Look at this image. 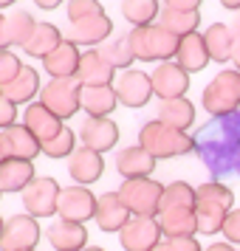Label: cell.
<instances>
[{
  "label": "cell",
  "mask_w": 240,
  "mask_h": 251,
  "mask_svg": "<svg viewBox=\"0 0 240 251\" xmlns=\"http://www.w3.org/2000/svg\"><path fill=\"white\" fill-rule=\"evenodd\" d=\"M235 206V192L223 186L217 181H209V183H201L195 189V223H198V231L201 234H215L220 231L226 215L232 212Z\"/></svg>",
  "instance_id": "cell-1"
},
{
  "label": "cell",
  "mask_w": 240,
  "mask_h": 251,
  "mask_svg": "<svg viewBox=\"0 0 240 251\" xmlns=\"http://www.w3.org/2000/svg\"><path fill=\"white\" fill-rule=\"evenodd\" d=\"M138 147L150 152L153 158H178V155H187L195 150V138H189L184 130H175V127L161 125L159 119L156 122H147L138 133Z\"/></svg>",
  "instance_id": "cell-2"
},
{
  "label": "cell",
  "mask_w": 240,
  "mask_h": 251,
  "mask_svg": "<svg viewBox=\"0 0 240 251\" xmlns=\"http://www.w3.org/2000/svg\"><path fill=\"white\" fill-rule=\"evenodd\" d=\"M127 46L133 51V57L141 62H167L175 57V48H178V37H172L170 31H164L159 23L150 25H133V31L127 34Z\"/></svg>",
  "instance_id": "cell-3"
},
{
  "label": "cell",
  "mask_w": 240,
  "mask_h": 251,
  "mask_svg": "<svg viewBox=\"0 0 240 251\" xmlns=\"http://www.w3.org/2000/svg\"><path fill=\"white\" fill-rule=\"evenodd\" d=\"M204 110L212 116H229L240 107V71H220L204 88Z\"/></svg>",
  "instance_id": "cell-4"
},
{
  "label": "cell",
  "mask_w": 240,
  "mask_h": 251,
  "mask_svg": "<svg viewBox=\"0 0 240 251\" xmlns=\"http://www.w3.org/2000/svg\"><path fill=\"white\" fill-rule=\"evenodd\" d=\"M161 186L153 178H133L119 186V201L125 206L130 217H156L159 215V201H161Z\"/></svg>",
  "instance_id": "cell-5"
},
{
  "label": "cell",
  "mask_w": 240,
  "mask_h": 251,
  "mask_svg": "<svg viewBox=\"0 0 240 251\" xmlns=\"http://www.w3.org/2000/svg\"><path fill=\"white\" fill-rule=\"evenodd\" d=\"M40 96H43L40 104L48 107L59 122L77 116V110H80V82L74 79V76H68V79H51L43 88Z\"/></svg>",
  "instance_id": "cell-6"
},
{
  "label": "cell",
  "mask_w": 240,
  "mask_h": 251,
  "mask_svg": "<svg viewBox=\"0 0 240 251\" xmlns=\"http://www.w3.org/2000/svg\"><path fill=\"white\" fill-rule=\"evenodd\" d=\"M40 223L31 215H14L3 220L0 231V251H28L40 243Z\"/></svg>",
  "instance_id": "cell-7"
},
{
  "label": "cell",
  "mask_w": 240,
  "mask_h": 251,
  "mask_svg": "<svg viewBox=\"0 0 240 251\" xmlns=\"http://www.w3.org/2000/svg\"><path fill=\"white\" fill-rule=\"evenodd\" d=\"M57 195H59V183L54 178H31L28 186L23 189V206H26V215L31 217H51L57 215Z\"/></svg>",
  "instance_id": "cell-8"
},
{
  "label": "cell",
  "mask_w": 240,
  "mask_h": 251,
  "mask_svg": "<svg viewBox=\"0 0 240 251\" xmlns=\"http://www.w3.org/2000/svg\"><path fill=\"white\" fill-rule=\"evenodd\" d=\"M96 209V195L88 186H65L57 195V215L59 220L71 223H88Z\"/></svg>",
  "instance_id": "cell-9"
},
{
  "label": "cell",
  "mask_w": 240,
  "mask_h": 251,
  "mask_svg": "<svg viewBox=\"0 0 240 251\" xmlns=\"http://www.w3.org/2000/svg\"><path fill=\"white\" fill-rule=\"evenodd\" d=\"M161 240V228L156 217H130L119 228V243L125 251H153Z\"/></svg>",
  "instance_id": "cell-10"
},
{
  "label": "cell",
  "mask_w": 240,
  "mask_h": 251,
  "mask_svg": "<svg viewBox=\"0 0 240 251\" xmlns=\"http://www.w3.org/2000/svg\"><path fill=\"white\" fill-rule=\"evenodd\" d=\"M113 31V20L107 14H96V17H85V20H77L65 28L62 40L71 43V46H102L105 40Z\"/></svg>",
  "instance_id": "cell-11"
},
{
  "label": "cell",
  "mask_w": 240,
  "mask_h": 251,
  "mask_svg": "<svg viewBox=\"0 0 240 251\" xmlns=\"http://www.w3.org/2000/svg\"><path fill=\"white\" fill-rule=\"evenodd\" d=\"M150 85H153V93L161 102L164 99H178V96H184L189 91V74L184 68H178L172 59H167L150 74Z\"/></svg>",
  "instance_id": "cell-12"
},
{
  "label": "cell",
  "mask_w": 240,
  "mask_h": 251,
  "mask_svg": "<svg viewBox=\"0 0 240 251\" xmlns=\"http://www.w3.org/2000/svg\"><path fill=\"white\" fill-rule=\"evenodd\" d=\"M80 138H82V147L93 150V152H107V150L116 147L119 141V127H116L113 119H105V116H91L80 130Z\"/></svg>",
  "instance_id": "cell-13"
},
{
  "label": "cell",
  "mask_w": 240,
  "mask_h": 251,
  "mask_svg": "<svg viewBox=\"0 0 240 251\" xmlns=\"http://www.w3.org/2000/svg\"><path fill=\"white\" fill-rule=\"evenodd\" d=\"M116 99L125 107H144L153 99V85L144 71H125L116 82Z\"/></svg>",
  "instance_id": "cell-14"
},
{
  "label": "cell",
  "mask_w": 240,
  "mask_h": 251,
  "mask_svg": "<svg viewBox=\"0 0 240 251\" xmlns=\"http://www.w3.org/2000/svg\"><path fill=\"white\" fill-rule=\"evenodd\" d=\"M68 172L80 186H91V183H96L102 178L105 161L99 152H93L88 147H80V150L74 147V152L68 155Z\"/></svg>",
  "instance_id": "cell-15"
},
{
  "label": "cell",
  "mask_w": 240,
  "mask_h": 251,
  "mask_svg": "<svg viewBox=\"0 0 240 251\" xmlns=\"http://www.w3.org/2000/svg\"><path fill=\"white\" fill-rule=\"evenodd\" d=\"M46 240L54 251H82L88 246V228L85 223H71V220H57L46 228Z\"/></svg>",
  "instance_id": "cell-16"
},
{
  "label": "cell",
  "mask_w": 240,
  "mask_h": 251,
  "mask_svg": "<svg viewBox=\"0 0 240 251\" xmlns=\"http://www.w3.org/2000/svg\"><path fill=\"white\" fill-rule=\"evenodd\" d=\"M116 71L102 62V57L96 51H80V65L74 79L80 82V88H96V85H113Z\"/></svg>",
  "instance_id": "cell-17"
},
{
  "label": "cell",
  "mask_w": 240,
  "mask_h": 251,
  "mask_svg": "<svg viewBox=\"0 0 240 251\" xmlns=\"http://www.w3.org/2000/svg\"><path fill=\"white\" fill-rule=\"evenodd\" d=\"M0 141H3V150L9 158L17 161H34L40 155V141H37L23 125H12L0 133Z\"/></svg>",
  "instance_id": "cell-18"
},
{
  "label": "cell",
  "mask_w": 240,
  "mask_h": 251,
  "mask_svg": "<svg viewBox=\"0 0 240 251\" xmlns=\"http://www.w3.org/2000/svg\"><path fill=\"white\" fill-rule=\"evenodd\" d=\"M23 127L31 133V136L43 144V141H48V138H54L62 130V122H59L57 116L51 113L48 107H43L40 102H34V104H28L26 107V113H23Z\"/></svg>",
  "instance_id": "cell-19"
},
{
  "label": "cell",
  "mask_w": 240,
  "mask_h": 251,
  "mask_svg": "<svg viewBox=\"0 0 240 251\" xmlns=\"http://www.w3.org/2000/svg\"><path fill=\"white\" fill-rule=\"evenodd\" d=\"M93 220L102 231H119L130 220V212H127L119 195L116 192H105L96 198V209H93Z\"/></svg>",
  "instance_id": "cell-20"
},
{
  "label": "cell",
  "mask_w": 240,
  "mask_h": 251,
  "mask_svg": "<svg viewBox=\"0 0 240 251\" xmlns=\"http://www.w3.org/2000/svg\"><path fill=\"white\" fill-rule=\"evenodd\" d=\"M175 65L184 68L187 74H195V71H204L209 65V54H206L204 37L192 31L178 40V48H175Z\"/></svg>",
  "instance_id": "cell-21"
},
{
  "label": "cell",
  "mask_w": 240,
  "mask_h": 251,
  "mask_svg": "<svg viewBox=\"0 0 240 251\" xmlns=\"http://www.w3.org/2000/svg\"><path fill=\"white\" fill-rule=\"evenodd\" d=\"M77 65H80V48L71 46V43H59L51 54L43 57V68L51 79H68L77 74Z\"/></svg>",
  "instance_id": "cell-22"
},
{
  "label": "cell",
  "mask_w": 240,
  "mask_h": 251,
  "mask_svg": "<svg viewBox=\"0 0 240 251\" xmlns=\"http://www.w3.org/2000/svg\"><path fill=\"white\" fill-rule=\"evenodd\" d=\"M116 170L125 181H133V178H150L153 170H156V158L144 152L141 147H127L116 155Z\"/></svg>",
  "instance_id": "cell-23"
},
{
  "label": "cell",
  "mask_w": 240,
  "mask_h": 251,
  "mask_svg": "<svg viewBox=\"0 0 240 251\" xmlns=\"http://www.w3.org/2000/svg\"><path fill=\"white\" fill-rule=\"evenodd\" d=\"M161 228V237H195L198 223H195L192 209H164L156 215Z\"/></svg>",
  "instance_id": "cell-24"
},
{
  "label": "cell",
  "mask_w": 240,
  "mask_h": 251,
  "mask_svg": "<svg viewBox=\"0 0 240 251\" xmlns=\"http://www.w3.org/2000/svg\"><path fill=\"white\" fill-rule=\"evenodd\" d=\"M119 104L113 85H96V88H80V110L88 116H107L113 113V107Z\"/></svg>",
  "instance_id": "cell-25"
},
{
  "label": "cell",
  "mask_w": 240,
  "mask_h": 251,
  "mask_svg": "<svg viewBox=\"0 0 240 251\" xmlns=\"http://www.w3.org/2000/svg\"><path fill=\"white\" fill-rule=\"evenodd\" d=\"M37 93H40V74H37L34 68H28V65H23L20 74H17L9 85H3V88H0V96H3V99H9L12 104L31 102Z\"/></svg>",
  "instance_id": "cell-26"
},
{
  "label": "cell",
  "mask_w": 240,
  "mask_h": 251,
  "mask_svg": "<svg viewBox=\"0 0 240 251\" xmlns=\"http://www.w3.org/2000/svg\"><path fill=\"white\" fill-rule=\"evenodd\" d=\"M159 122L167 127H175V130H189L195 122V104L187 99V96H178V99H164L159 107Z\"/></svg>",
  "instance_id": "cell-27"
},
{
  "label": "cell",
  "mask_w": 240,
  "mask_h": 251,
  "mask_svg": "<svg viewBox=\"0 0 240 251\" xmlns=\"http://www.w3.org/2000/svg\"><path fill=\"white\" fill-rule=\"evenodd\" d=\"M31 178H34V164L31 161L9 158L0 164V192H23Z\"/></svg>",
  "instance_id": "cell-28"
},
{
  "label": "cell",
  "mask_w": 240,
  "mask_h": 251,
  "mask_svg": "<svg viewBox=\"0 0 240 251\" xmlns=\"http://www.w3.org/2000/svg\"><path fill=\"white\" fill-rule=\"evenodd\" d=\"M59 43H62V31H59L57 25L54 23H37L34 31H31V37H28V43L23 46V51L28 54V57L43 59L46 54H51Z\"/></svg>",
  "instance_id": "cell-29"
},
{
  "label": "cell",
  "mask_w": 240,
  "mask_h": 251,
  "mask_svg": "<svg viewBox=\"0 0 240 251\" xmlns=\"http://www.w3.org/2000/svg\"><path fill=\"white\" fill-rule=\"evenodd\" d=\"M201 37H204V46H206L209 59H215L220 65H226L229 59H232V46H235V40H232V31H229L226 23L209 25Z\"/></svg>",
  "instance_id": "cell-30"
},
{
  "label": "cell",
  "mask_w": 240,
  "mask_h": 251,
  "mask_svg": "<svg viewBox=\"0 0 240 251\" xmlns=\"http://www.w3.org/2000/svg\"><path fill=\"white\" fill-rule=\"evenodd\" d=\"M159 25L164 31H170L172 37H187L198 31L201 25V12H175V9H161L159 12Z\"/></svg>",
  "instance_id": "cell-31"
},
{
  "label": "cell",
  "mask_w": 240,
  "mask_h": 251,
  "mask_svg": "<svg viewBox=\"0 0 240 251\" xmlns=\"http://www.w3.org/2000/svg\"><path fill=\"white\" fill-rule=\"evenodd\" d=\"M3 23H6V40H9V46L23 48L26 43H28L31 31H34L37 20H34L28 12L17 9V12H12L9 17H3Z\"/></svg>",
  "instance_id": "cell-32"
},
{
  "label": "cell",
  "mask_w": 240,
  "mask_h": 251,
  "mask_svg": "<svg viewBox=\"0 0 240 251\" xmlns=\"http://www.w3.org/2000/svg\"><path fill=\"white\" fill-rule=\"evenodd\" d=\"M99 57H102V62H107L110 68H130L133 65V51H130V46H127V37H113V40H105L102 48L96 51Z\"/></svg>",
  "instance_id": "cell-33"
},
{
  "label": "cell",
  "mask_w": 240,
  "mask_h": 251,
  "mask_svg": "<svg viewBox=\"0 0 240 251\" xmlns=\"http://www.w3.org/2000/svg\"><path fill=\"white\" fill-rule=\"evenodd\" d=\"M192 206H195V189L189 183L175 181L161 189L159 212H164V209H192Z\"/></svg>",
  "instance_id": "cell-34"
},
{
  "label": "cell",
  "mask_w": 240,
  "mask_h": 251,
  "mask_svg": "<svg viewBox=\"0 0 240 251\" xmlns=\"http://www.w3.org/2000/svg\"><path fill=\"white\" fill-rule=\"evenodd\" d=\"M159 0H125L122 3V14L130 25H150L159 17Z\"/></svg>",
  "instance_id": "cell-35"
},
{
  "label": "cell",
  "mask_w": 240,
  "mask_h": 251,
  "mask_svg": "<svg viewBox=\"0 0 240 251\" xmlns=\"http://www.w3.org/2000/svg\"><path fill=\"white\" fill-rule=\"evenodd\" d=\"M74 144H77V136H74V130L68 127H62L54 138H48L40 144V152H46L48 158H65L74 152Z\"/></svg>",
  "instance_id": "cell-36"
},
{
  "label": "cell",
  "mask_w": 240,
  "mask_h": 251,
  "mask_svg": "<svg viewBox=\"0 0 240 251\" xmlns=\"http://www.w3.org/2000/svg\"><path fill=\"white\" fill-rule=\"evenodd\" d=\"M96 14H105L99 0H68V20L71 23L85 20V17H96Z\"/></svg>",
  "instance_id": "cell-37"
},
{
  "label": "cell",
  "mask_w": 240,
  "mask_h": 251,
  "mask_svg": "<svg viewBox=\"0 0 240 251\" xmlns=\"http://www.w3.org/2000/svg\"><path fill=\"white\" fill-rule=\"evenodd\" d=\"M20 68H23L20 57L12 54L9 48H3V51H0V88H3V85H9V82L20 74Z\"/></svg>",
  "instance_id": "cell-38"
},
{
  "label": "cell",
  "mask_w": 240,
  "mask_h": 251,
  "mask_svg": "<svg viewBox=\"0 0 240 251\" xmlns=\"http://www.w3.org/2000/svg\"><path fill=\"white\" fill-rule=\"evenodd\" d=\"M220 231L226 234L229 243H240V209H232L226 215V220H223V226H220Z\"/></svg>",
  "instance_id": "cell-39"
},
{
  "label": "cell",
  "mask_w": 240,
  "mask_h": 251,
  "mask_svg": "<svg viewBox=\"0 0 240 251\" xmlns=\"http://www.w3.org/2000/svg\"><path fill=\"white\" fill-rule=\"evenodd\" d=\"M14 119H17V104H12L9 99H3V96H0V130L12 127Z\"/></svg>",
  "instance_id": "cell-40"
},
{
  "label": "cell",
  "mask_w": 240,
  "mask_h": 251,
  "mask_svg": "<svg viewBox=\"0 0 240 251\" xmlns=\"http://www.w3.org/2000/svg\"><path fill=\"white\" fill-rule=\"evenodd\" d=\"M204 0H164V9H175V12H201Z\"/></svg>",
  "instance_id": "cell-41"
},
{
  "label": "cell",
  "mask_w": 240,
  "mask_h": 251,
  "mask_svg": "<svg viewBox=\"0 0 240 251\" xmlns=\"http://www.w3.org/2000/svg\"><path fill=\"white\" fill-rule=\"evenodd\" d=\"M40 9H46V12H54V9H59V3H65V0H34Z\"/></svg>",
  "instance_id": "cell-42"
},
{
  "label": "cell",
  "mask_w": 240,
  "mask_h": 251,
  "mask_svg": "<svg viewBox=\"0 0 240 251\" xmlns=\"http://www.w3.org/2000/svg\"><path fill=\"white\" fill-rule=\"evenodd\" d=\"M229 31H232V40H235V43H240V14L232 20V23H229Z\"/></svg>",
  "instance_id": "cell-43"
},
{
  "label": "cell",
  "mask_w": 240,
  "mask_h": 251,
  "mask_svg": "<svg viewBox=\"0 0 240 251\" xmlns=\"http://www.w3.org/2000/svg\"><path fill=\"white\" fill-rule=\"evenodd\" d=\"M232 62H235V71H240V43L232 46Z\"/></svg>",
  "instance_id": "cell-44"
},
{
  "label": "cell",
  "mask_w": 240,
  "mask_h": 251,
  "mask_svg": "<svg viewBox=\"0 0 240 251\" xmlns=\"http://www.w3.org/2000/svg\"><path fill=\"white\" fill-rule=\"evenodd\" d=\"M3 48H9V40H6V23H3V17H0V51Z\"/></svg>",
  "instance_id": "cell-45"
},
{
  "label": "cell",
  "mask_w": 240,
  "mask_h": 251,
  "mask_svg": "<svg viewBox=\"0 0 240 251\" xmlns=\"http://www.w3.org/2000/svg\"><path fill=\"white\" fill-rule=\"evenodd\" d=\"M220 6L229 12H240V0H220Z\"/></svg>",
  "instance_id": "cell-46"
},
{
  "label": "cell",
  "mask_w": 240,
  "mask_h": 251,
  "mask_svg": "<svg viewBox=\"0 0 240 251\" xmlns=\"http://www.w3.org/2000/svg\"><path fill=\"white\" fill-rule=\"evenodd\" d=\"M201 251H232V246L229 243H212L209 249H201Z\"/></svg>",
  "instance_id": "cell-47"
},
{
  "label": "cell",
  "mask_w": 240,
  "mask_h": 251,
  "mask_svg": "<svg viewBox=\"0 0 240 251\" xmlns=\"http://www.w3.org/2000/svg\"><path fill=\"white\" fill-rule=\"evenodd\" d=\"M153 251H170V246H167V240H159V243H156V249Z\"/></svg>",
  "instance_id": "cell-48"
},
{
  "label": "cell",
  "mask_w": 240,
  "mask_h": 251,
  "mask_svg": "<svg viewBox=\"0 0 240 251\" xmlns=\"http://www.w3.org/2000/svg\"><path fill=\"white\" fill-rule=\"evenodd\" d=\"M17 0H0V9H9V6H14Z\"/></svg>",
  "instance_id": "cell-49"
},
{
  "label": "cell",
  "mask_w": 240,
  "mask_h": 251,
  "mask_svg": "<svg viewBox=\"0 0 240 251\" xmlns=\"http://www.w3.org/2000/svg\"><path fill=\"white\" fill-rule=\"evenodd\" d=\"M3 161H9V155H6V150H3V141H0V164Z\"/></svg>",
  "instance_id": "cell-50"
},
{
  "label": "cell",
  "mask_w": 240,
  "mask_h": 251,
  "mask_svg": "<svg viewBox=\"0 0 240 251\" xmlns=\"http://www.w3.org/2000/svg\"><path fill=\"white\" fill-rule=\"evenodd\" d=\"M82 251H105V249H99V246H85Z\"/></svg>",
  "instance_id": "cell-51"
},
{
  "label": "cell",
  "mask_w": 240,
  "mask_h": 251,
  "mask_svg": "<svg viewBox=\"0 0 240 251\" xmlns=\"http://www.w3.org/2000/svg\"><path fill=\"white\" fill-rule=\"evenodd\" d=\"M0 231H3V217H0Z\"/></svg>",
  "instance_id": "cell-52"
},
{
  "label": "cell",
  "mask_w": 240,
  "mask_h": 251,
  "mask_svg": "<svg viewBox=\"0 0 240 251\" xmlns=\"http://www.w3.org/2000/svg\"><path fill=\"white\" fill-rule=\"evenodd\" d=\"M0 198H3V192H0Z\"/></svg>",
  "instance_id": "cell-53"
},
{
  "label": "cell",
  "mask_w": 240,
  "mask_h": 251,
  "mask_svg": "<svg viewBox=\"0 0 240 251\" xmlns=\"http://www.w3.org/2000/svg\"><path fill=\"white\" fill-rule=\"evenodd\" d=\"M28 251H34V249H28Z\"/></svg>",
  "instance_id": "cell-54"
},
{
  "label": "cell",
  "mask_w": 240,
  "mask_h": 251,
  "mask_svg": "<svg viewBox=\"0 0 240 251\" xmlns=\"http://www.w3.org/2000/svg\"><path fill=\"white\" fill-rule=\"evenodd\" d=\"M232 251H235V249H232Z\"/></svg>",
  "instance_id": "cell-55"
}]
</instances>
